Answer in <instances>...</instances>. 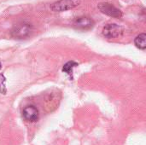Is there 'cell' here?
Here are the masks:
<instances>
[{
    "instance_id": "obj_1",
    "label": "cell",
    "mask_w": 146,
    "mask_h": 145,
    "mask_svg": "<svg viewBox=\"0 0 146 145\" xmlns=\"http://www.w3.org/2000/svg\"><path fill=\"white\" fill-rule=\"evenodd\" d=\"M33 31V25L29 23H19L15 25L12 31H11V35L13 38H17V39H23L28 38Z\"/></svg>"
},
{
    "instance_id": "obj_2",
    "label": "cell",
    "mask_w": 146,
    "mask_h": 145,
    "mask_svg": "<svg viewBox=\"0 0 146 145\" xmlns=\"http://www.w3.org/2000/svg\"><path fill=\"white\" fill-rule=\"evenodd\" d=\"M80 0H58L50 5V9L54 12H62L72 9L80 5Z\"/></svg>"
},
{
    "instance_id": "obj_3",
    "label": "cell",
    "mask_w": 146,
    "mask_h": 145,
    "mask_svg": "<svg viewBox=\"0 0 146 145\" xmlns=\"http://www.w3.org/2000/svg\"><path fill=\"white\" fill-rule=\"evenodd\" d=\"M98 9L104 15L114 18H121L122 16V12L117 9L115 5L110 3H101L98 6Z\"/></svg>"
},
{
    "instance_id": "obj_4",
    "label": "cell",
    "mask_w": 146,
    "mask_h": 145,
    "mask_svg": "<svg viewBox=\"0 0 146 145\" xmlns=\"http://www.w3.org/2000/svg\"><path fill=\"white\" fill-rule=\"evenodd\" d=\"M123 32V28L115 23L107 24L103 29V35L107 38H115L120 37Z\"/></svg>"
},
{
    "instance_id": "obj_5",
    "label": "cell",
    "mask_w": 146,
    "mask_h": 145,
    "mask_svg": "<svg viewBox=\"0 0 146 145\" xmlns=\"http://www.w3.org/2000/svg\"><path fill=\"white\" fill-rule=\"evenodd\" d=\"M74 26L77 29L80 30H89L93 27L94 21L92 19L87 16H80L74 20Z\"/></svg>"
},
{
    "instance_id": "obj_6",
    "label": "cell",
    "mask_w": 146,
    "mask_h": 145,
    "mask_svg": "<svg viewBox=\"0 0 146 145\" xmlns=\"http://www.w3.org/2000/svg\"><path fill=\"white\" fill-rule=\"evenodd\" d=\"M22 115L25 120L29 122H35L38 119V110L37 109L35 106H33V105L27 106L23 109Z\"/></svg>"
},
{
    "instance_id": "obj_7",
    "label": "cell",
    "mask_w": 146,
    "mask_h": 145,
    "mask_svg": "<svg viewBox=\"0 0 146 145\" xmlns=\"http://www.w3.org/2000/svg\"><path fill=\"white\" fill-rule=\"evenodd\" d=\"M135 45L141 50H145L146 49V34L145 33H141L138 35L134 40Z\"/></svg>"
},
{
    "instance_id": "obj_8",
    "label": "cell",
    "mask_w": 146,
    "mask_h": 145,
    "mask_svg": "<svg viewBox=\"0 0 146 145\" xmlns=\"http://www.w3.org/2000/svg\"><path fill=\"white\" fill-rule=\"evenodd\" d=\"M78 66V63L74 62V61H70V62H68L66 64L63 65L62 67V71L66 73H68L71 79H73V69L74 68L77 67Z\"/></svg>"
},
{
    "instance_id": "obj_9",
    "label": "cell",
    "mask_w": 146,
    "mask_h": 145,
    "mask_svg": "<svg viewBox=\"0 0 146 145\" xmlns=\"http://www.w3.org/2000/svg\"><path fill=\"white\" fill-rule=\"evenodd\" d=\"M6 79L3 74L0 73V92L2 94H6L7 89H6Z\"/></svg>"
},
{
    "instance_id": "obj_10",
    "label": "cell",
    "mask_w": 146,
    "mask_h": 145,
    "mask_svg": "<svg viewBox=\"0 0 146 145\" xmlns=\"http://www.w3.org/2000/svg\"><path fill=\"white\" fill-rule=\"evenodd\" d=\"M2 68V64H1V62H0V69Z\"/></svg>"
}]
</instances>
